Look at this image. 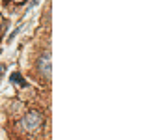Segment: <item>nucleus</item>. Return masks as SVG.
Returning a JSON list of instances; mask_svg holds the SVG:
<instances>
[{
    "label": "nucleus",
    "mask_w": 153,
    "mask_h": 140,
    "mask_svg": "<svg viewBox=\"0 0 153 140\" xmlns=\"http://www.w3.org/2000/svg\"><path fill=\"white\" fill-rule=\"evenodd\" d=\"M43 123V116L39 112H28L25 118L19 121V127L22 131H36Z\"/></svg>",
    "instance_id": "f257e3e1"
},
{
    "label": "nucleus",
    "mask_w": 153,
    "mask_h": 140,
    "mask_svg": "<svg viewBox=\"0 0 153 140\" xmlns=\"http://www.w3.org/2000/svg\"><path fill=\"white\" fill-rule=\"evenodd\" d=\"M37 71L45 79H51V52H43L39 56V60H37Z\"/></svg>",
    "instance_id": "f03ea898"
},
{
    "label": "nucleus",
    "mask_w": 153,
    "mask_h": 140,
    "mask_svg": "<svg viewBox=\"0 0 153 140\" xmlns=\"http://www.w3.org/2000/svg\"><path fill=\"white\" fill-rule=\"evenodd\" d=\"M11 82L13 84H21V86H26V80L21 77V73H13L11 75Z\"/></svg>",
    "instance_id": "7ed1b4c3"
}]
</instances>
